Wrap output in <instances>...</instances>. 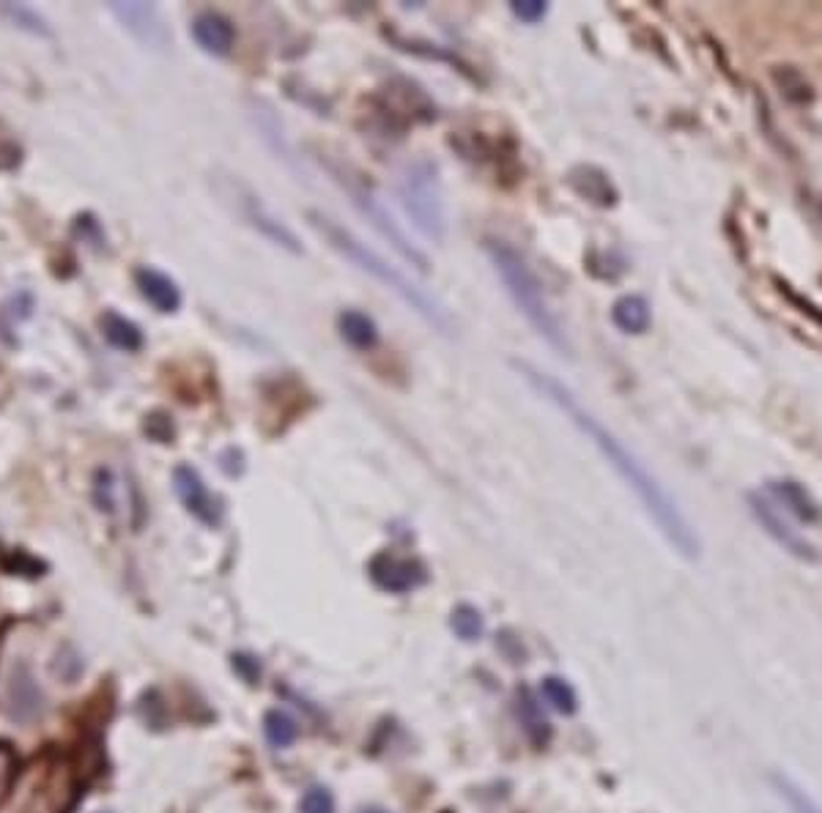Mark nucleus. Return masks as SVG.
I'll return each mask as SVG.
<instances>
[{
    "mask_svg": "<svg viewBox=\"0 0 822 813\" xmlns=\"http://www.w3.org/2000/svg\"><path fill=\"white\" fill-rule=\"evenodd\" d=\"M97 813H113V811H97Z\"/></svg>",
    "mask_w": 822,
    "mask_h": 813,
    "instance_id": "obj_32",
    "label": "nucleus"
},
{
    "mask_svg": "<svg viewBox=\"0 0 822 813\" xmlns=\"http://www.w3.org/2000/svg\"><path fill=\"white\" fill-rule=\"evenodd\" d=\"M768 496H771L773 504H779L784 512L800 517V521H806V524H814V521H820L822 517L820 504L806 493V488H800V485L793 483V479L771 483L768 485Z\"/></svg>",
    "mask_w": 822,
    "mask_h": 813,
    "instance_id": "obj_14",
    "label": "nucleus"
},
{
    "mask_svg": "<svg viewBox=\"0 0 822 813\" xmlns=\"http://www.w3.org/2000/svg\"><path fill=\"white\" fill-rule=\"evenodd\" d=\"M110 12L119 17V23L135 36L140 45L151 47V50H165L171 45V30L162 23L160 9L151 3H113Z\"/></svg>",
    "mask_w": 822,
    "mask_h": 813,
    "instance_id": "obj_8",
    "label": "nucleus"
},
{
    "mask_svg": "<svg viewBox=\"0 0 822 813\" xmlns=\"http://www.w3.org/2000/svg\"><path fill=\"white\" fill-rule=\"evenodd\" d=\"M349 195H351V200H354L357 209L362 211V216H368V222H371L373 228H376L378 234H382L384 239H387L389 245H393L395 250H398L400 255L411 263V266H418L420 272H428V258H425L418 247L406 239V234L398 228V225H395V220L387 214V209H384V205L378 203V200L373 198L365 187H354V184H349Z\"/></svg>",
    "mask_w": 822,
    "mask_h": 813,
    "instance_id": "obj_5",
    "label": "nucleus"
},
{
    "mask_svg": "<svg viewBox=\"0 0 822 813\" xmlns=\"http://www.w3.org/2000/svg\"><path fill=\"white\" fill-rule=\"evenodd\" d=\"M486 255L491 261L494 272L502 279L508 296L513 299L515 308H519V313L526 318V324L555 351H560L562 357H571V342H568L565 329H562L551 304H548L546 290H543L540 279L532 272L530 263L524 261V255L515 247H510L508 241L499 239L486 241Z\"/></svg>",
    "mask_w": 822,
    "mask_h": 813,
    "instance_id": "obj_3",
    "label": "nucleus"
},
{
    "mask_svg": "<svg viewBox=\"0 0 822 813\" xmlns=\"http://www.w3.org/2000/svg\"><path fill=\"white\" fill-rule=\"evenodd\" d=\"M135 285L140 290L146 302L157 310V313H176L182 308V290L173 283L167 274L157 272V268L144 266L135 272Z\"/></svg>",
    "mask_w": 822,
    "mask_h": 813,
    "instance_id": "obj_13",
    "label": "nucleus"
},
{
    "mask_svg": "<svg viewBox=\"0 0 822 813\" xmlns=\"http://www.w3.org/2000/svg\"><path fill=\"white\" fill-rule=\"evenodd\" d=\"M234 668L241 674V679L250 685H256L261 679V665L250 654H234Z\"/></svg>",
    "mask_w": 822,
    "mask_h": 813,
    "instance_id": "obj_30",
    "label": "nucleus"
},
{
    "mask_svg": "<svg viewBox=\"0 0 822 813\" xmlns=\"http://www.w3.org/2000/svg\"><path fill=\"white\" fill-rule=\"evenodd\" d=\"M584 176H587L589 182L576 184L578 192L587 195L589 200H595V203H600V205H611V203H614L616 195H614V189H611L609 178H606L603 173L593 171V167H584Z\"/></svg>",
    "mask_w": 822,
    "mask_h": 813,
    "instance_id": "obj_24",
    "label": "nucleus"
},
{
    "mask_svg": "<svg viewBox=\"0 0 822 813\" xmlns=\"http://www.w3.org/2000/svg\"><path fill=\"white\" fill-rule=\"evenodd\" d=\"M308 220H310V225H313V228L319 230V234L324 236V239L329 241V245L335 247L342 258H346V261H351L354 266H360L362 272L373 274L378 283L387 285V288L393 290V293H398L400 299H403V302L420 315V318L428 321L439 335H445V337L456 335V321H452V315L447 313L439 302H436L428 290L420 288L418 283H411L400 268H395L393 263L384 261L378 252H373L371 247L362 245L351 230L337 225L332 216L321 214V211H308Z\"/></svg>",
    "mask_w": 822,
    "mask_h": 813,
    "instance_id": "obj_2",
    "label": "nucleus"
},
{
    "mask_svg": "<svg viewBox=\"0 0 822 813\" xmlns=\"http://www.w3.org/2000/svg\"><path fill=\"white\" fill-rule=\"evenodd\" d=\"M102 335L119 351H140L144 348V332L137 329V324H132L129 318L119 313H104L102 315Z\"/></svg>",
    "mask_w": 822,
    "mask_h": 813,
    "instance_id": "obj_18",
    "label": "nucleus"
},
{
    "mask_svg": "<svg viewBox=\"0 0 822 813\" xmlns=\"http://www.w3.org/2000/svg\"><path fill=\"white\" fill-rule=\"evenodd\" d=\"M14 778H17V756L9 746H0V802L9 797Z\"/></svg>",
    "mask_w": 822,
    "mask_h": 813,
    "instance_id": "obj_28",
    "label": "nucleus"
},
{
    "mask_svg": "<svg viewBox=\"0 0 822 813\" xmlns=\"http://www.w3.org/2000/svg\"><path fill=\"white\" fill-rule=\"evenodd\" d=\"M263 734H266L269 746L274 748H288L297 742L299 726L288 712L283 710H269L263 715Z\"/></svg>",
    "mask_w": 822,
    "mask_h": 813,
    "instance_id": "obj_20",
    "label": "nucleus"
},
{
    "mask_svg": "<svg viewBox=\"0 0 822 813\" xmlns=\"http://www.w3.org/2000/svg\"><path fill=\"white\" fill-rule=\"evenodd\" d=\"M513 367L519 370L521 376L526 378V384H530L537 395H543L548 403H555L557 409H560L595 447H598V452L609 461V466L623 477V483L628 485L636 496H639L642 506H645L647 515L656 521V526L661 529V535L667 537L669 546L677 553H683L685 559H697L699 540L697 535H694L692 524L685 521V515L680 512L677 501L669 496V490L647 472L645 463H642L609 427L600 425V420H595V416L578 403L576 395H573L565 384H560L555 376L543 373V370L532 367L530 362H519V359H515Z\"/></svg>",
    "mask_w": 822,
    "mask_h": 813,
    "instance_id": "obj_1",
    "label": "nucleus"
},
{
    "mask_svg": "<svg viewBox=\"0 0 822 813\" xmlns=\"http://www.w3.org/2000/svg\"><path fill=\"white\" fill-rule=\"evenodd\" d=\"M299 813H337L335 797L324 786H313L304 791L302 802H299Z\"/></svg>",
    "mask_w": 822,
    "mask_h": 813,
    "instance_id": "obj_26",
    "label": "nucleus"
},
{
    "mask_svg": "<svg viewBox=\"0 0 822 813\" xmlns=\"http://www.w3.org/2000/svg\"><path fill=\"white\" fill-rule=\"evenodd\" d=\"M236 200H239V205H241V216L250 222L252 228L261 230L269 241H274V245L283 247V250H288V252H297V255L302 252V245H299L297 236H294L291 230L277 220V216L269 214V209L256 198V195L241 189V192L236 195Z\"/></svg>",
    "mask_w": 822,
    "mask_h": 813,
    "instance_id": "obj_11",
    "label": "nucleus"
},
{
    "mask_svg": "<svg viewBox=\"0 0 822 813\" xmlns=\"http://www.w3.org/2000/svg\"><path fill=\"white\" fill-rule=\"evenodd\" d=\"M368 575H371L373 584L384 591H393V595H406V591L418 589L425 584V567L414 559H400L393 553H376L368 564Z\"/></svg>",
    "mask_w": 822,
    "mask_h": 813,
    "instance_id": "obj_9",
    "label": "nucleus"
},
{
    "mask_svg": "<svg viewBox=\"0 0 822 813\" xmlns=\"http://www.w3.org/2000/svg\"><path fill=\"white\" fill-rule=\"evenodd\" d=\"M192 39L198 41V47L203 52L214 58H225L231 50H234L236 41V30L231 25L228 17L217 12H200L198 17L192 20Z\"/></svg>",
    "mask_w": 822,
    "mask_h": 813,
    "instance_id": "obj_12",
    "label": "nucleus"
},
{
    "mask_svg": "<svg viewBox=\"0 0 822 813\" xmlns=\"http://www.w3.org/2000/svg\"><path fill=\"white\" fill-rule=\"evenodd\" d=\"M540 693H543V699H546L548 704L555 706L557 712H562V715H573V712L578 710L576 690H573L571 685L565 683V679L546 677V679H543V685H540Z\"/></svg>",
    "mask_w": 822,
    "mask_h": 813,
    "instance_id": "obj_21",
    "label": "nucleus"
},
{
    "mask_svg": "<svg viewBox=\"0 0 822 813\" xmlns=\"http://www.w3.org/2000/svg\"><path fill=\"white\" fill-rule=\"evenodd\" d=\"M7 710L9 717L17 723H36L45 715V693L36 683L28 665H14L7 685Z\"/></svg>",
    "mask_w": 822,
    "mask_h": 813,
    "instance_id": "obj_10",
    "label": "nucleus"
},
{
    "mask_svg": "<svg viewBox=\"0 0 822 813\" xmlns=\"http://www.w3.org/2000/svg\"><path fill=\"white\" fill-rule=\"evenodd\" d=\"M52 674H55L58 679H63V683H66V685L77 683V677H80V674H83L80 654H77L72 647L58 649L55 663H52Z\"/></svg>",
    "mask_w": 822,
    "mask_h": 813,
    "instance_id": "obj_25",
    "label": "nucleus"
},
{
    "mask_svg": "<svg viewBox=\"0 0 822 813\" xmlns=\"http://www.w3.org/2000/svg\"><path fill=\"white\" fill-rule=\"evenodd\" d=\"M748 504H751L753 517L760 521L762 529H765L768 535H771L773 540L784 548V551L793 553V556H798V559H806V562H814L817 559L814 548L806 542V537L800 535L798 529H793V524L784 517L782 506L773 504V501L765 499L762 493L748 496Z\"/></svg>",
    "mask_w": 822,
    "mask_h": 813,
    "instance_id": "obj_7",
    "label": "nucleus"
},
{
    "mask_svg": "<svg viewBox=\"0 0 822 813\" xmlns=\"http://www.w3.org/2000/svg\"><path fill=\"white\" fill-rule=\"evenodd\" d=\"M400 203L406 214L414 220V228L431 241H445L447 236V211L441 198L439 173L431 162L420 160L409 165L398 184Z\"/></svg>",
    "mask_w": 822,
    "mask_h": 813,
    "instance_id": "obj_4",
    "label": "nucleus"
},
{
    "mask_svg": "<svg viewBox=\"0 0 822 813\" xmlns=\"http://www.w3.org/2000/svg\"><path fill=\"white\" fill-rule=\"evenodd\" d=\"M115 483H113V472L110 468H99L97 477H94V499H97L99 510L102 512H113L115 506Z\"/></svg>",
    "mask_w": 822,
    "mask_h": 813,
    "instance_id": "obj_27",
    "label": "nucleus"
},
{
    "mask_svg": "<svg viewBox=\"0 0 822 813\" xmlns=\"http://www.w3.org/2000/svg\"><path fill=\"white\" fill-rule=\"evenodd\" d=\"M173 490H176L178 501L184 504V510L200 521L203 526H220L223 521V506H220L217 496H212L209 485L203 483V477L198 474V468L192 466H176L173 468Z\"/></svg>",
    "mask_w": 822,
    "mask_h": 813,
    "instance_id": "obj_6",
    "label": "nucleus"
},
{
    "mask_svg": "<svg viewBox=\"0 0 822 813\" xmlns=\"http://www.w3.org/2000/svg\"><path fill=\"white\" fill-rule=\"evenodd\" d=\"M515 715H519V723L524 726L532 746L543 748L551 739V723H548L540 701L535 699V693L530 688L515 690Z\"/></svg>",
    "mask_w": 822,
    "mask_h": 813,
    "instance_id": "obj_15",
    "label": "nucleus"
},
{
    "mask_svg": "<svg viewBox=\"0 0 822 813\" xmlns=\"http://www.w3.org/2000/svg\"><path fill=\"white\" fill-rule=\"evenodd\" d=\"M771 784H773V789H776V795L787 802V808L793 813H822L820 802H817L814 797H811L809 791L798 784V780L789 778V775L773 773Z\"/></svg>",
    "mask_w": 822,
    "mask_h": 813,
    "instance_id": "obj_19",
    "label": "nucleus"
},
{
    "mask_svg": "<svg viewBox=\"0 0 822 813\" xmlns=\"http://www.w3.org/2000/svg\"><path fill=\"white\" fill-rule=\"evenodd\" d=\"M611 321L625 335H645L650 329V304L642 296H623L620 302L611 308Z\"/></svg>",
    "mask_w": 822,
    "mask_h": 813,
    "instance_id": "obj_16",
    "label": "nucleus"
},
{
    "mask_svg": "<svg viewBox=\"0 0 822 813\" xmlns=\"http://www.w3.org/2000/svg\"><path fill=\"white\" fill-rule=\"evenodd\" d=\"M0 14H3V17L12 20V23L17 25V28L30 30V34H36V36H52L50 25H47L45 20H41L39 14L34 12V9L14 7V3H7V7H0Z\"/></svg>",
    "mask_w": 822,
    "mask_h": 813,
    "instance_id": "obj_23",
    "label": "nucleus"
},
{
    "mask_svg": "<svg viewBox=\"0 0 822 813\" xmlns=\"http://www.w3.org/2000/svg\"><path fill=\"white\" fill-rule=\"evenodd\" d=\"M360 813H387V811H384V808H362Z\"/></svg>",
    "mask_w": 822,
    "mask_h": 813,
    "instance_id": "obj_31",
    "label": "nucleus"
},
{
    "mask_svg": "<svg viewBox=\"0 0 822 813\" xmlns=\"http://www.w3.org/2000/svg\"><path fill=\"white\" fill-rule=\"evenodd\" d=\"M510 9H513L515 17L524 20V23H540L548 14V7L543 0H515Z\"/></svg>",
    "mask_w": 822,
    "mask_h": 813,
    "instance_id": "obj_29",
    "label": "nucleus"
},
{
    "mask_svg": "<svg viewBox=\"0 0 822 813\" xmlns=\"http://www.w3.org/2000/svg\"><path fill=\"white\" fill-rule=\"evenodd\" d=\"M450 627L456 630L458 638H463V641H477V638L483 636V616H479V611L474 609V605L463 603L452 611Z\"/></svg>",
    "mask_w": 822,
    "mask_h": 813,
    "instance_id": "obj_22",
    "label": "nucleus"
},
{
    "mask_svg": "<svg viewBox=\"0 0 822 813\" xmlns=\"http://www.w3.org/2000/svg\"><path fill=\"white\" fill-rule=\"evenodd\" d=\"M337 329H340L342 340L349 342V346L360 348V351H368L378 342V329L373 324V318H368L365 313L360 310H346L337 318Z\"/></svg>",
    "mask_w": 822,
    "mask_h": 813,
    "instance_id": "obj_17",
    "label": "nucleus"
}]
</instances>
